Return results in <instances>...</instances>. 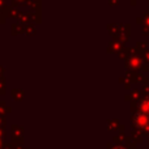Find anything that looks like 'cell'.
I'll use <instances>...</instances> for the list:
<instances>
[{"mask_svg":"<svg viewBox=\"0 0 149 149\" xmlns=\"http://www.w3.org/2000/svg\"><path fill=\"white\" fill-rule=\"evenodd\" d=\"M113 149H124V148H122V147H116V148H113Z\"/></svg>","mask_w":149,"mask_h":149,"instance_id":"6da1fadb","label":"cell"}]
</instances>
